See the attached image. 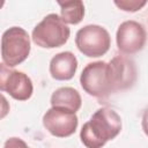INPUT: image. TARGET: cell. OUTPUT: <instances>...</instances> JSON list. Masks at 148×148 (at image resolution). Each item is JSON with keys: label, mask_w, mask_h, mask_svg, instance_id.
<instances>
[{"label": "cell", "mask_w": 148, "mask_h": 148, "mask_svg": "<svg viewBox=\"0 0 148 148\" xmlns=\"http://www.w3.org/2000/svg\"><path fill=\"white\" fill-rule=\"evenodd\" d=\"M120 131V116L110 108H101L83 124L80 132V139L88 148H99L108 141L114 139Z\"/></svg>", "instance_id": "6da1fadb"}, {"label": "cell", "mask_w": 148, "mask_h": 148, "mask_svg": "<svg viewBox=\"0 0 148 148\" xmlns=\"http://www.w3.org/2000/svg\"><path fill=\"white\" fill-rule=\"evenodd\" d=\"M80 83L88 95L96 98H105L116 92L111 67L105 61L89 62L80 75Z\"/></svg>", "instance_id": "7a4b0ae2"}, {"label": "cell", "mask_w": 148, "mask_h": 148, "mask_svg": "<svg viewBox=\"0 0 148 148\" xmlns=\"http://www.w3.org/2000/svg\"><path fill=\"white\" fill-rule=\"evenodd\" d=\"M75 44L83 56L98 58L109 51L111 37L105 28L97 24H88L76 32Z\"/></svg>", "instance_id": "5b68a950"}, {"label": "cell", "mask_w": 148, "mask_h": 148, "mask_svg": "<svg viewBox=\"0 0 148 148\" xmlns=\"http://www.w3.org/2000/svg\"><path fill=\"white\" fill-rule=\"evenodd\" d=\"M30 36L21 27L7 29L1 37V59L8 67L23 62L30 53Z\"/></svg>", "instance_id": "277c9868"}, {"label": "cell", "mask_w": 148, "mask_h": 148, "mask_svg": "<svg viewBox=\"0 0 148 148\" xmlns=\"http://www.w3.org/2000/svg\"><path fill=\"white\" fill-rule=\"evenodd\" d=\"M79 119L75 112L66 109H49L43 116V125L46 131L56 138H67L75 133Z\"/></svg>", "instance_id": "52a82bcc"}, {"label": "cell", "mask_w": 148, "mask_h": 148, "mask_svg": "<svg viewBox=\"0 0 148 148\" xmlns=\"http://www.w3.org/2000/svg\"><path fill=\"white\" fill-rule=\"evenodd\" d=\"M71 30L56 13L46 15L32 30V42L43 49H54L62 46L69 38Z\"/></svg>", "instance_id": "3957f363"}, {"label": "cell", "mask_w": 148, "mask_h": 148, "mask_svg": "<svg viewBox=\"0 0 148 148\" xmlns=\"http://www.w3.org/2000/svg\"><path fill=\"white\" fill-rule=\"evenodd\" d=\"M109 64L111 67L114 91L126 90L134 86L138 77V71L132 59L118 54L114 56Z\"/></svg>", "instance_id": "9c48e42d"}, {"label": "cell", "mask_w": 148, "mask_h": 148, "mask_svg": "<svg viewBox=\"0 0 148 148\" xmlns=\"http://www.w3.org/2000/svg\"><path fill=\"white\" fill-rule=\"evenodd\" d=\"M50 103L51 106L66 109L76 113L82 105V98L76 89L72 87H61L53 91Z\"/></svg>", "instance_id": "8fae6325"}, {"label": "cell", "mask_w": 148, "mask_h": 148, "mask_svg": "<svg viewBox=\"0 0 148 148\" xmlns=\"http://www.w3.org/2000/svg\"><path fill=\"white\" fill-rule=\"evenodd\" d=\"M141 126H142V130H143L145 134L148 136V109H146L143 111L142 120H141Z\"/></svg>", "instance_id": "5bb4252c"}, {"label": "cell", "mask_w": 148, "mask_h": 148, "mask_svg": "<svg viewBox=\"0 0 148 148\" xmlns=\"http://www.w3.org/2000/svg\"><path fill=\"white\" fill-rule=\"evenodd\" d=\"M50 74L54 80L67 81L74 77L77 69V59L71 51L56 54L50 61Z\"/></svg>", "instance_id": "30bf717a"}, {"label": "cell", "mask_w": 148, "mask_h": 148, "mask_svg": "<svg viewBox=\"0 0 148 148\" xmlns=\"http://www.w3.org/2000/svg\"><path fill=\"white\" fill-rule=\"evenodd\" d=\"M60 16L66 24H77L83 20L84 5L82 0H72L61 6Z\"/></svg>", "instance_id": "7c38bea8"}, {"label": "cell", "mask_w": 148, "mask_h": 148, "mask_svg": "<svg viewBox=\"0 0 148 148\" xmlns=\"http://www.w3.org/2000/svg\"><path fill=\"white\" fill-rule=\"evenodd\" d=\"M148 0H113L114 5L124 12L134 13L140 9H142Z\"/></svg>", "instance_id": "4fadbf2b"}, {"label": "cell", "mask_w": 148, "mask_h": 148, "mask_svg": "<svg viewBox=\"0 0 148 148\" xmlns=\"http://www.w3.org/2000/svg\"><path fill=\"white\" fill-rule=\"evenodd\" d=\"M146 39L147 32L143 25L133 20L123 22L116 34L118 50L124 54H134L141 51L146 44Z\"/></svg>", "instance_id": "ba28073f"}, {"label": "cell", "mask_w": 148, "mask_h": 148, "mask_svg": "<svg viewBox=\"0 0 148 148\" xmlns=\"http://www.w3.org/2000/svg\"><path fill=\"white\" fill-rule=\"evenodd\" d=\"M57 1V3L61 7L62 5H65V3H67V2H69V1H72V0H56Z\"/></svg>", "instance_id": "9a60e30c"}, {"label": "cell", "mask_w": 148, "mask_h": 148, "mask_svg": "<svg viewBox=\"0 0 148 148\" xmlns=\"http://www.w3.org/2000/svg\"><path fill=\"white\" fill-rule=\"evenodd\" d=\"M0 89L16 101H28L34 92L31 79L23 72L10 69L3 62L0 65Z\"/></svg>", "instance_id": "8992f818"}]
</instances>
